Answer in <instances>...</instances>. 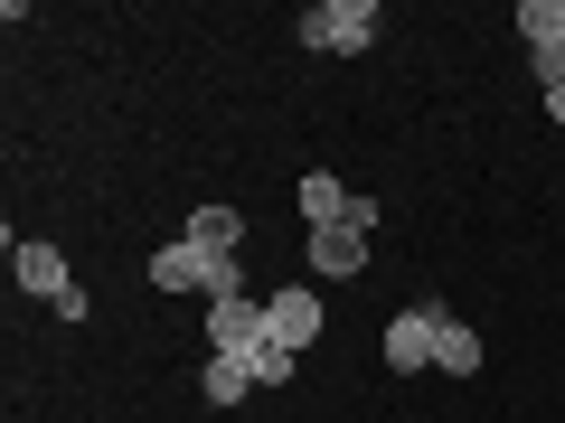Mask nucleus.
Segmentation results:
<instances>
[{"label":"nucleus","instance_id":"obj_5","mask_svg":"<svg viewBox=\"0 0 565 423\" xmlns=\"http://www.w3.org/2000/svg\"><path fill=\"white\" fill-rule=\"evenodd\" d=\"M10 273H20V292H39V302H66V292H76L66 254H57V245H39V236H10Z\"/></svg>","mask_w":565,"mask_h":423},{"label":"nucleus","instance_id":"obj_4","mask_svg":"<svg viewBox=\"0 0 565 423\" xmlns=\"http://www.w3.org/2000/svg\"><path fill=\"white\" fill-rule=\"evenodd\" d=\"M434 329H444V302H415L386 321V367L396 377H415V367H434Z\"/></svg>","mask_w":565,"mask_h":423},{"label":"nucleus","instance_id":"obj_6","mask_svg":"<svg viewBox=\"0 0 565 423\" xmlns=\"http://www.w3.org/2000/svg\"><path fill=\"white\" fill-rule=\"evenodd\" d=\"M311 273L321 282H359L367 273V226H321V236H311Z\"/></svg>","mask_w":565,"mask_h":423},{"label":"nucleus","instance_id":"obj_13","mask_svg":"<svg viewBox=\"0 0 565 423\" xmlns=\"http://www.w3.org/2000/svg\"><path fill=\"white\" fill-rule=\"evenodd\" d=\"M245 367H255V386H282V377H292V367H302V358H292V348H274V339H264V348H255V358H245Z\"/></svg>","mask_w":565,"mask_h":423},{"label":"nucleus","instance_id":"obj_9","mask_svg":"<svg viewBox=\"0 0 565 423\" xmlns=\"http://www.w3.org/2000/svg\"><path fill=\"white\" fill-rule=\"evenodd\" d=\"M434 367H444V377H481V329L444 311V329H434Z\"/></svg>","mask_w":565,"mask_h":423},{"label":"nucleus","instance_id":"obj_7","mask_svg":"<svg viewBox=\"0 0 565 423\" xmlns=\"http://www.w3.org/2000/svg\"><path fill=\"white\" fill-rule=\"evenodd\" d=\"M151 292H207V254L189 236H170L161 254H151Z\"/></svg>","mask_w":565,"mask_h":423},{"label":"nucleus","instance_id":"obj_1","mask_svg":"<svg viewBox=\"0 0 565 423\" xmlns=\"http://www.w3.org/2000/svg\"><path fill=\"white\" fill-rule=\"evenodd\" d=\"M367 39H377V0H311L302 10V47H321V57H359Z\"/></svg>","mask_w":565,"mask_h":423},{"label":"nucleus","instance_id":"obj_12","mask_svg":"<svg viewBox=\"0 0 565 423\" xmlns=\"http://www.w3.org/2000/svg\"><path fill=\"white\" fill-rule=\"evenodd\" d=\"M519 39L527 47H556L565 39V0H519Z\"/></svg>","mask_w":565,"mask_h":423},{"label":"nucleus","instance_id":"obj_10","mask_svg":"<svg viewBox=\"0 0 565 423\" xmlns=\"http://www.w3.org/2000/svg\"><path fill=\"white\" fill-rule=\"evenodd\" d=\"M189 245H199V254H236V245H245V217H236V207H217V198H207L199 217H189Z\"/></svg>","mask_w":565,"mask_h":423},{"label":"nucleus","instance_id":"obj_8","mask_svg":"<svg viewBox=\"0 0 565 423\" xmlns=\"http://www.w3.org/2000/svg\"><path fill=\"white\" fill-rule=\"evenodd\" d=\"M292 198H302V217H311V236H321V226H349V217H359V198H349V188L330 180V170H311V180L292 188Z\"/></svg>","mask_w":565,"mask_h":423},{"label":"nucleus","instance_id":"obj_2","mask_svg":"<svg viewBox=\"0 0 565 423\" xmlns=\"http://www.w3.org/2000/svg\"><path fill=\"white\" fill-rule=\"evenodd\" d=\"M264 339H274V329H264V302H255V292L207 302V358H255Z\"/></svg>","mask_w":565,"mask_h":423},{"label":"nucleus","instance_id":"obj_3","mask_svg":"<svg viewBox=\"0 0 565 423\" xmlns=\"http://www.w3.org/2000/svg\"><path fill=\"white\" fill-rule=\"evenodd\" d=\"M264 329H274V348H292V358H302V348H321V282H292V292H274V302H264Z\"/></svg>","mask_w":565,"mask_h":423},{"label":"nucleus","instance_id":"obj_11","mask_svg":"<svg viewBox=\"0 0 565 423\" xmlns=\"http://www.w3.org/2000/svg\"><path fill=\"white\" fill-rule=\"evenodd\" d=\"M199 395L207 404H245V395H255V367H245V358H207L199 367Z\"/></svg>","mask_w":565,"mask_h":423}]
</instances>
